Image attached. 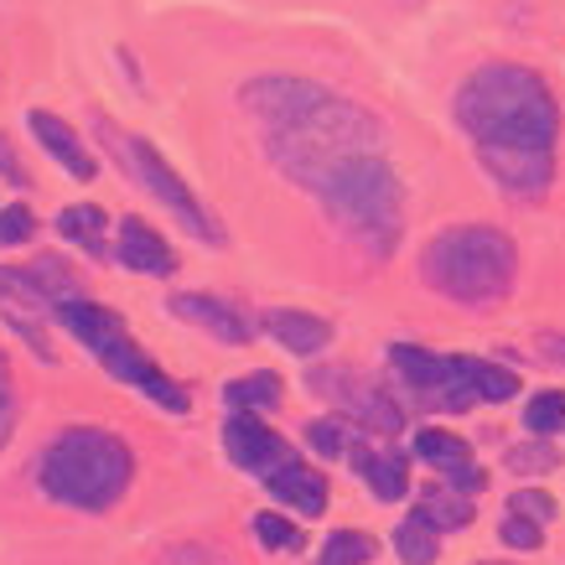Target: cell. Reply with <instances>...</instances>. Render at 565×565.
<instances>
[{"instance_id":"cell-14","label":"cell","mask_w":565,"mask_h":565,"mask_svg":"<svg viewBox=\"0 0 565 565\" xmlns=\"http://www.w3.org/2000/svg\"><path fill=\"white\" fill-rule=\"evenodd\" d=\"M115 259L130 265V270H140V275H172L177 270L172 244L161 239L146 218H136V213H125L120 228H115Z\"/></svg>"},{"instance_id":"cell-1","label":"cell","mask_w":565,"mask_h":565,"mask_svg":"<svg viewBox=\"0 0 565 565\" xmlns=\"http://www.w3.org/2000/svg\"><path fill=\"white\" fill-rule=\"evenodd\" d=\"M451 120L472 140L482 177L514 203H540L555 188L561 104L550 84L524 63H482L457 84Z\"/></svg>"},{"instance_id":"cell-24","label":"cell","mask_w":565,"mask_h":565,"mask_svg":"<svg viewBox=\"0 0 565 565\" xmlns=\"http://www.w3.org/2000/svg\"><path fill=\"white\" fill-rule=\"evenodd\" d=\"M503 462H509V472H519V478H545V472H555V467H561V457H555V446L545 441V436H534V441H514L509 446V457H503Z\"/></svg>"},{"instance_id":"cell-23","label":"cell","mask_w":565,"mask_h":565,"mask_svg":"<svg viewBox=\"0 0 565 565\" xmlns=\"http://www.w3.org/2000/svg\"><path fill=\"white\" fill-rule=\"evenodd\" d=\"M249 530H255V540L270 550V555H296V550H301V530H296L286 514H275V509L249 519Z\"/></svg>"},{"instance_id":"cell-2","label":"cell","mask_w":565,"mask_h":565,"mask_svg":"<svg viewBox=\"0 0 565 565\" xmlns=\"http://www.w3.org/2000/svg\"><path fill=\"white\" fill-rule=\"evenodd\" d=\"M239 109L255 125L270 167L307 192L322 167L359 151H384V125L374 109L338 88L296 73H259L239 84Z\"/></svg>"},{"instance_id":"cell-16","label":"cell","mask_w":565,"mask_h":565,"mask_svg":"<svg viewBox=\"0 0 565 565\" xmlns=\"http://www.w3.org/2000/svg\"><path fill=\"white\" fill-rule=\"evenodd\" d=\"M348 462L369 482L379 503H399L411 493V457L405 451H374V446H348Z\"/></svg>"},{"instance_id":"cell-9","label":"cell","mask_w":565,"mask_h":565,"mask_svg":"<svg viewBox=\"0 0 565 565\" xmlns=\"http://www.w3.org/2000/svg\"><path fill=\"white\" fill-rule=\"evenodd\" d=\"M172 317L177 322H188V327H198V332H207L213 343H223V348H244L249 338H255V322L244 317L228 296H213V291H177L172 301Z\"/></svg>"},{"instance_id":"cell-26","label":"cell","mask_w":565,"mask_h":565,"mask_svg":"<svg viewBox=\"0 0 565 565\" xmlns=\"http://www.w3.org/2000/svg\"><path fill=\"white\" fill-rule=\"evenodd\" d=\"M36 239V213L26 203H6L0 207V249H21Z\"/></svg>"},{"instance_id":"cell-11","label":"cell","mask_w":565,"mask_h":565,"mask_svg":"<svg viewBox=\"0 0 565 565\" xmlns=\"http://www.w3.org/2000/svg\"><path fill=\"white\" fill-rule=\"evenodd\" d=\"M52 322L63 327L78 348H88L94 359H99L109 343H120L125 332H130L120 311L99 307V301H88V296H68V301H57V307H52Z\"/></svg>"},{"instance_id":"cell-30","label":"cell","mask_w":565,"mask_h":565,"mask_svg":"<svg viewBox=\"0 0 565 565\" xmlns=\"http://www.w3.org/2000/svg\"><path fill=\"white\" fill-rule=\"evenodd\" d=\"M509 514H524V519L550 524V519H555V498H550L545 488H519V493L509 498Z\"/></svg>"},{"instance_id":"cell-3","label":"cell","mask_w":565,"mask_h":565,"mask_svg":"<svg viewBox=\"0 0 565 565\" xmlns=\"http://www.w3.org/2000/svg\"><path fill=\"white\" fill-rule=\"evenodd\" d=\"M307 192L359 255L390 259L405 239V182L384 161V151H359L332 161L311 177Z\"/></svg>"},{"instance_id":"cell-28","label":"cell","mask_w":565,"mask_h":565,"mask_svg":"<svg viewBox=\"0 0 565 565\" xmlns=\"http://www.w3.org/2000/svg\"><path fill=\"white\" fill-rule=\"evenodd\" d=\"M17 374H11V359L0 353V451L11 441V430H17Z\"/></svg>"},{"instance_id":"cell-32","label":"cell","mask_w":565,"mask_h":565,"mask_svg":"<svg viewBox=\"0 0 565 565\" xmlns=\"http://www.w3.org/2000/svg\"><path fill=\"white\" fill-rule=\"evenodd\" d=\"M0 177H6V182H26V172L17 167V156L6 151V140H0Z\"/></svg>"},{"instance_id":"cell-8","label":"cell","mask_w":565,"mask_h":565,"mask_svg":"<svg viewBox=\"0 0 565 565\" xmlns=\"http://www.w3.org/2000/svg\"><path fill=\"white\" fill-rule=\"evenodd\" d=\"M223 451H228V462L239 467V472H249V478H270L275 467L296 457L291 441H286L280 430H270L259 415H244V411H234L223 420Z\"/></svg>"},{"instance_id":"cell-4","label":"cell","mask_w":565,"mask_h":565,"mask_svg":"<svg viewBox=\"0 0 565 565\" xmlns=\"http://www.w3.org/2000/svg\"><path fill=\"white\" fill-rule=\"evenodd\" d=\"M136 478V451L104 426H68L47 441L36 457V488L47 503L73 514H104L130 493Z\"/></svg>"},{"instance_id":"cell-31","label":"cell","mask_w":565,"mask_h":565,"mask_svg":"<svg viewBox=\"0 0 565 565\" xmlns=\"http://www.w3.org/2000/svg\"><path fill=\"white\" fill-rule=\"evenodd\" d=\"M534 353H540L550 369H565V332H540V338H534Z\"/></svg>"},{"instance_id":"cell-13","label":"cell","mask_w":565,"mask_h":565,"mask_svg":"<svg viewBox=\"0 0 565 565\" xmlns=\"http://www.w3.org/2000/svg\"><path fill=\"white\" fill-rule=\"evenodd\" d=\"M265 488H270V498L280 503V509H291V514H301V519L327 514V503H332L327 472H317V467L301 462V457H291V462L275 467L270 478H265Z\"/></svg>"},{"instance_id":"cell-21","label":"cell","mask_w":565,"mask_h":565,"mask_svg":"<svg viewBox=\"0 0 565 565\" xmlns=\"http://www.w3.org/2000/svg\"><path fill=\"white\" fill-rule=\"evenodd\" d=\"M394 555L405 565H436V555H441V530H436L426 514L411 509V519H399V530H394Z\"/></svg>"},{"instance_id":"cell-7","label":"cell","mask_w":565,"mask_h":565,"mask_svg":"<svg viewBox=\"0 0 565 565\" xmlns=\"http://www.w3.org/2000/svg\"><path fill=\"white\" fill-rule=\"evenodd\" d=\"M307 390L317 399H327L338 415L348 420H359L363 430H374V436H399L405 430V405L394 399L384 384H374L369 374L359 369H348V363H332V369H311L307 374Z\"/></svg>"},{"instance_id":"cell-6","label":"cell","mask_w":565,"mask_h":565,"mask_svg":"<svg viewBox=\"0 0 565 565\" xmlns=\"http://www.w3.org/2000/svg\"><path fill=\"white\" fill-rule=\"evenodd\" d=\"M99 136H104V146H109V151L125 161V172L136 177L140 188L151 192L156 203L167 207V213H172V218L188 228L192 239H203L207 249H223V244H228V228L218 223V213H213V207H207L203 198H198V192L182 182V172H177L172 161L156 151L151 140H140V136H115V125H109V120H99Z\"/></svg>"},{"instance_id":"cell-12","label":"cell","mask_w":565,"mask_h":565,"mask_svg":"<svg viewBox=\"0 0 565 565\" xmlns=\"http://www.w3.org/2000/svg\"><path fill=\"white\" fill-rule=\"evenodd\" d=\"M26 130L36 136V146L73 177V182H94L99 177V161L88 156V146L78 140V125H68L63 115H52V109H32L26 115Z\"/></svg>"},{"instance_id":"cell-20","label":"cell","mask_w":565,"mask_h":565,"mask_svg":"<svg viewBox=\"0 0 565 565\" xmlns=\"http://www.w3.org/2000/svg\"><path fill=\"white\" fill-rule=\"evenodd\" d=\"M104 228H109V218H104L99 203H73V207H63V218H57V234L94 259H104Z\"/></svg>"},{"instance_id":"cell-27","label":"cell","mask_w":565,"mask_h":565,"mask_svg":"<svg viewBox=\"0 0 565 565\" xmlns=\"http://www.w3.org/2000/svg\"><path fill=\"white\" fill-rule=\"evenodd\" d=\"M307 441H311V451H317V457H348V446H353L338 415H327V420H311Z\"/></svg>"},{"instance_id":"cell-5","label":"cell","mask_w":565,"mask_h":565,"mask_svg":"<svg viewBox=\"0 0 565 565\" xmlns=\"http://www.w3.org/2000/svg\"><path fill=\"white\" fill-rule=\"evenodd\" d=\"M420 280L451 307L488 311L514 291L519 249L493 223H451L420 249Z\"/></svg>"},{"instance_id":"cell-15","label":"cell","mask_w":565,"mask_h":565,"mask_svg":"<svg viewBox=\"0 0 565 565\" xmlns=\"http://www.w3.org/2000/svg\"><path fill=\"white\" fill-rule=\"evenodd\" d=\"M259 327L270 332L275 348H286L296 359H317V353L332 343V322H327V317H311V311H296V307H270L259 317Z\"/></svg>"},{"instance_id":"cell-22","label":"cell","mask_w":565,"mask_h":565,"mask_svg":"<svg viewBox=\"0 0 565 565\" xmlns=\"http://www.w3.org/2000/svg\"><path fill=\"white\" fill-rule=\"evenodd\" d=\"M374 555H379L374 534H363V530H332V534H327V545H322V555H317V565H369Z\"/></svg>"},{"instance_id":"cell-17","label":"cell","mask_w":565,"mask_h":565,"mask_svg":"<svg viewBox=\"0 0 565 565\" xmlns=\"http://www.w3.org/2000/svg\"><path fill=\"white\" fill-rule=\"evenodd\" d=\"M451 369L462 374V384L478 394V405H503L519 394V374L503 369V363H488V359H472V353H446Z\"/></svg>"},{"instance_id":"cell-10","label":"cell","mask_w":565,"mask_h":565,"mask_svg":"<svg viewBox=\"0 0 565 565\" xmlns=\"http://www.w3.org/2000/svg\"><path fill=\"white\" fill-rule=\"evenodd\" d=\"M415 462H426L436 478H446L462 493H478L482 488V467L472 462V446L446 426H420L415 430Z\"/></svg>"},{"instance_id":"cell-18","label":"cell","mask_w":565,"mask_h":565,"mask_svg":"<svg viewBox=\"0 0 565 565\" xmlns=\"http://www.w3.org/2000/svg\"><path fill=\"white\" fill-rule=\"evenodd\" d=\"M280 399H286V384H280V374H270V369H255V374L223 384V405H228V411H244V415H270Z\"/></svg>"},{"instance_id":"cell-33","label":"cell","mask_w":565,"mask_h":565,"mask_svg":"<svg viewBox=\"0 0 565 565\" xmlns=\"http://www.w3.org/2000/svg\"><path fill=\"white\" fill-rule=\"evenodd\" d=\"M478 565H509V561H478Z\"/></svg>"},{"instance_id":"cell-19","label":"cell","mask_w":565,"mask_h":565,"mask_svg":"<svg viewBox=\"0 0 565 565\" xmlns=\"http://www.w3.org/2000/svg\"><path fill=\"white\" fill-rule=\"evenodd\" d=\"M415 514H426L436 530H467L472 524V493L462 488H451V482H436V488H420V503H415Z\"/></svg>"},{"instance_id":"cell-29","label":"cell","mask_w":565,"mask_h":565,"mask_svg":"<svg viewBox=\"0 0 565 565\" xmlns=\"http://www.w3.org/2000/svg\"><path fill=\"white\" fill-rule=\"evenodd\" d=\"M498 534H503V545L509 550H540L545 545V524H540V519H524V514H509Z\"/></svg>"},{"instance_id":"cell-25","label":"cell","mask_w":565,"mask_h":565,"mask_svg":"<svg viewBox=\"0 0 565 565\" xmlns=\"http://www.w3.org/2000/svg\"><path fill=\"white\" fill-rule=\"evenodd\" d=\"M524 426H530V436H555V430L565 426V390L530 394V405H524Z\"/></svg>"}]
</instances>
